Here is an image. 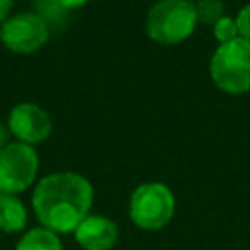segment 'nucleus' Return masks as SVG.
Returning <instances> with one entry per match:
<instances>
[{
	"label": "nucleus",
	"instance_id": "nucleus-11",
	"mask_svg": "<svg viewBox=\"0 0 250 250\" xmlns=\"http://www.w3.org/2000/svg\"><path fill=\"white\" fill-rule=\"evenodd\" d=\"M193 6H195L197 23L215 25L225 16V4H223V0H197Z\"/></svg>",
	"mask_w": 250,
	"mask_h": 250
},
{
	"label": "nucleus",
	"instance_id": "nucleus-6",
	"mask_svg": "<svg viewBox=\"0 0 250 250\" xmlns=\"http://www.w3.org/2000/svg\"><path fill=\"white\" fill-rule=\"evenodd\" d=\"M2 45L20 55L39 51L49 39V25L35 12H20L0 25Z\"/></svg>",
	"mask_w": 250,
	"mask_h": 250
},
{
	"label": "nucleus",
	"instance_id": "nucleus-14",
	"mask_svg": "<svg viewBox=\"0 0 250 250\" xmlns=\"http://www.w3.org/2000/svg\"><path fill=\"white\" fill-rule=\"evenodd\" d=\"M61 8H64L66 12L68 10H76V8H80V6H84L88 0H55Z\"/></svg>",
	"mask_w": 250,
	"mask_h": 250
},
{
	"label": "nucleus",
	"instance_id": "nucleus-17",
	"mask_svg": "<svg viewBox=\"0 0 250 250\" xmlns=\"http://www.w3.org/2000/svg\"><path fill=\"white\" fill-rule=\"evenodd\" d=\"M0 43H2V39H0Z\"/></svg>",
	"mask_w": 250,
	"mask_h": 250
},
{
	"label": "nucleus",
	"instance_id": "nucleus-10",
	"mask_svg": "<svg viewBox=\"0 0 250 250\" xmlns=\"http://www.w3.org/2000/svg\"><path fill=\"white\" fill-rule=\"evenodd\" d=\"M14 250H64V248L61 242V234L39 225L23 230Z\"/></svg>",
	"mask_w": 250,
	"mask_h": 250
},
{
	"label": "nucleus",
	"instance_id": "nucleus-4",
	"mask_svg": "<svg viewBox=\"0 0 250 250\" xmlns=\"http://www.w3.org/2000/svg\"><path fill=\"white\" fill-rule=\"evenodd\" d=\"M213 84L227 94L250 90V41L236 37L217 47L209 64Z\"/></svg>",
	"mask_w": 250,
	"mask_h": 250
},
{
	"label": "nucleus",
	"instance_id": "nucleus-15",
	"mask_svg": "<svg viewBox=\"0 0 250 250\" xmlns=\"http://www.w3.org/2000/svg\"><path fill=\"white\" fill-rule=\"evenodd\" d=\"M12 6H14V0H0V25L8 20Z\"/></svg>",
	"mask_w": 250,
	"mask_h": 250
},
{
	"label": "nucleus",
	"instance_id": "nucleus-2",
	"mask_svg": "<svg viewBox=\"0 0 250 250\" xmlns=\"http://www.w3.org/2000/svg\"><path fill=\"white\" fill-rule=\"evenodd\" d=\"M195 6L189 0H160L148 10L145 21L146 35L160 45L186 41L195 31Z\"/></svg>",
	"mask_w": 250,
	"mask_h": 250
},
{
	"label": "nucleus",
	"instance_id": "nucleus-5",
	"mask_svg": "<svg viewBox=\"0 0 250 250\" xmlns=\"http://www.w3.org/2000/svg\"><path fill=\"white\" fill-rule=\"evenodd\" d=\"M39 172V156L33 146L14 141L0 150V193L18 195L33 186Z\"/></svg>",
	"mask_w": 250,
	"mask_h": 250
},
{
	"label": "nucleus",
	"instance_id": "nucleus-13",
	"mask_svg": "<svg viewBox=\"0 0 250 250\" xmlns=\"http://www.w3.org/2000/svg\"><path fill=\"white\" fill-rule=\"evenodd\" d=\"M234 21H236V27H238V35H240L242 39L250 41V4L244 6V8L238 12V16L234 18Z\"/></svg>",
	"mask_w": 250,
	"mask_h": 250
},
{
	"label": "nucleus",
	"instance_id": "nucleus-16",
	"mask_svg": "<svg viewBox=\"0 0 250 250\" xmlns=\"http://www.w3.org/2000/svg\"><path fill=\"white\" fill-rule=\"evenodd\" d=\"M8 139H10V131H8V127H6V125L0 121V150H2V148H4L8 143H10Z\"/></svg>",
	"mask_w": 250,
	"mask_h": 250
},
{
	"label": "nucleus",
	"instance_id": "nucleus-8",
	"mask_svg": "<svg viewBox=\"0 0 250 250\" xmlns=\"http://www.w3.org/2000/svg\"><path fill=\"white\" fill-rule=\"evenodd\" d=\"M82 250H111L119 242V227L105 215L90 213L72 232Z\"/></svg>",
	"mask_w": 250,
	"mask_h": 250
},
{
	"label": "nucleus",
	"instance_id": "nucleus-7",
	"mask_svg": "<svg viewBox=\"0 0 250 250\" xmlns=\"http://www.w3.org/2000/svg\"><path fill=\"white\" fill-rule=\"evenodd\" d=\"M8 131L20 143L33 146L47 141V137L53 131V121L41 105L31 102H21L14 105L8 115Z\"/></svg>",
	"mask_w": 250,
	"mask_h": 250
},
{
	"label": "nucleus",
	"instance_id": "nucleus-12",
	"mask_svg": "<svg viewBox=\"0 0 250 250\" xmlns=\"http://www.w3.org/2000/svg\"><path fill=\"white\" fill-rule=\"evenodd\" d=\"M213 37L223 45V43H229V41H232V39H236V37H240L238 35V27H236V21L232 20V18H229V16H223L215 25H213Z\"/></svg>",
	"mask_w": 250,
	"mask_h": 250
},
{
	"label": "nucleus",
	"instance_id": "nucleus-1",
	"mask_svg": "<svg viewBox=\"0 0 250 250\" xmlns=\"http://www.w3.org/2000/svg\"><path fill=\"white\" fill-rule=\"evenodd\" d=\"M94 188L76 172H55L35 184L31 209L41 227L57 234H72L90 215Z\"/></svg>",
	"mask_w": 250,
	"mask_h": 250
},
{
	"label": "nucleus",
	"instance_id": "nucleus-3",
	"mask_svg": "<svg viewBox=\"0 0 250 250\" xmlns=\"http://www.w3.org/2000/svg\"><path fill=\"white\" fill-rule=\"evenodd\" d=\"M176 213V197L162 182L139 184L129 197V219L143 230L164 229Z\"/></svg>",
	"mask_w": 250,
	"mask_h": 250
},
{
	"label": "nucleus",
	"instance_id": "nucleus-9",
	"mask_svg": "<svg viewBox=\"0 0 250 250\" xmlns=\"http://www.w3.org/2000/svg\"><path fill=\"white\" fill-rule=\"evenodd\" d=\"M27 207L12 193H0V232L16 234L27 230Z\"/></svg>",
	"mask_w": 250,
	"mask_h": 250
}]
</instances>
